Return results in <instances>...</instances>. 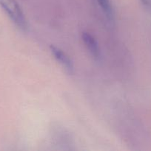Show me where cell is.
<instances>
[{
    "instance_id": "1",
    "label": "cell",
    "mask_w": 151,
    "mask_h": 151,
    "mask_svg": "<svg viewBox=\"0 0 151 151\" xmlns=\"http://www.w3.org/2000/svg\"><path fill=\"white\" fill-rule=\"evenodd\" d=\"M0 7L21 30H28V22L16 0H0Z\"/></svg>"
},
{
    "instance_id": "2",
    "label": "cell",
    "mask_w": 151,
    "mask_h": 151,
    "mask_svg": "<svg viewBox=\"0 0 151 151\" xmlns=\"http://www.w3.org/2000/svg\"><path fill=\"white\" fill-rule=\"evenodd\" d=\"M50 52L53 55L54 58L63 66L64 69L70 74H72L74 70L73 63L70 58L59 47L51 45L50 47Z\"/></svg>"
},
{
    "instance_id": "3",
    "label": "cell",
    "mask_w": 151,
    "mask_h": 151,
    "mask_svg": "<svg viewBox=\"0 0 151 151\" xmlns=\"http://www.w3.org/2000/svg\"><path fill=\"white\" fill-rule=\"evenodd\" d=\"M82 39L84 44L87 47L91 55L94 58L95 60H100L101 59V51L97 41L95 39L93 35H90L89 32H84L82 33Z\"/></svg>"
},
{
    "instance_id": "4",
    "label": "cell",
    "mask_w": 151,
    "mask_h": 151,
    "mask_svg": "<svg viewBox=\"0 0 151 151\" xmlns=\"http://www.w3.org/2000/svg\"><path fill=\"white\" fill-rule=\"evenodd\" d=\"M98 4L100 6L104 14L110 22H113L114 11L110 0H97Z\"/></svg>"
},
{
    "instance_id": "5",
    "label": "cell",
    "mask_w": 151,
    "mask_h": 151,
    "mask_svg": "<svg viewBox=\"0 0 151 151\" xmlns=\"http://www.w3.org/2000/svg\"><path fill=\"white\" fill-rule=\"evenodd\" d=\"M142 4L151 12V0H141Z\"/></svg>"
}]
</instances>
